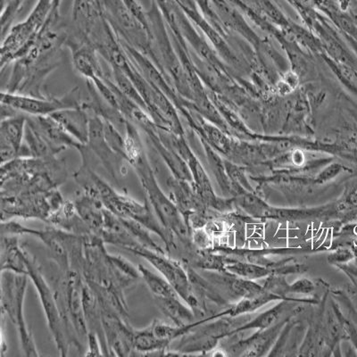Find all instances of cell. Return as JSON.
<instances>
[{"label":"cell","instance_id":"obj_12","mask_svg":"<svg viewBox=\"0 0 357 357\" xmlns=\"http://www.w3.org/2000/svg\"><path fill=\"white\" fill-rule=\"evenodd\" d=\"M24 142L31 152V158H55L56 155L63 151L62 149L57 148L45 138L40 130L28 120V118L26 127H25Z\"/></svg>","mask_w":357,"mask_h":357},{"label":"cell","instance_id":"obj_3","mask_svg":"<svg viewBox=\"0 0 357 357\" xmlns=\"http://www.w3.org/2000/svg\"><path fill=\"white\" fill-rule=\"evenodd\" d=\"M82 102L79 88L73 89L61 98H39L8 91L1 93V104L17 113L33 116H50L56 112L82 107Z\"/></svg>","mask_w":357,"mask_h":357},{"label":"cell","instance_id":"obj_17","mask_svg":"<svg viewBox=\"0 0 357 357\" xmlns=\"http://www.w3.org/2000/svg\"><path fill=\"white\" fill-rule=\"evenodd\" d=\"M112 76H113L112 79H113L114 84L126 97H128L130 100L135 102L143 109L148 112L145 101L140 95L138 89L136 88V86L134 85L132 79L128 77L126 73H124L122 70L116 68V67H112Z\"/></svg>","mask_w":357,"mask_h":357},{"label":"cell","instance_id":"obj_11","mask_svg":"<svg viewBox=\"0 0 357 357\" xmlns=\"http://www.w3.org/2000/svg\"><path fill=\"white\" fill-rule=\"evenodd\" d=\"M29 255L19 245L17 238H2V271L25 274L27 275V258Z\"/></svg>","mask_w":357,"mask_h":357},{"label":"cell","instance_id":"obj_19","mask_svg":"<svg viewBox=\"0 0 357 357\" xmlns=\"http://www.w3.org/2000/svg\"><path fill=\"white\" fill-rule=\"evenodd\" d=\"M104 132L107 144L116 154L126 159V140L114 124L104 121ZM127 161V160H126ZM128 162V161H127Z\"/></svg>","mask_w":357,"mask_h":357},{"label":"cell","instance_id":"obj_2","mask_svg":"<svg viewBox=\"0 0 357 357\" xmlns=\"http://www.w3.org/2000/svg\"><path fill=\"white\" fill-rule=\"evenodd\" d=\"M28 275L2 271V310L17 325L22 351L27 356H38L33 335L24 317V298L26 295Z\"/></svg>","mask_w":357,"mask_h":357},{"label":"cell","instance_id":"obj_18","mask_svg":"<svg viewBox=\"0 0 357 357\" xmlns=\"http://www.w3.org/2000/svg\"><path fill=\"white\" fill-rule=\"evenodd\" d=\"M227 268L231 273L237 274L241 278L252 280L263 278L271 273L267 268L252 264L236 262L228 264Z\"/></svg>","mask_w":357,"mask_h":357},{"label":"cell","instance_id":"obj_6","mask_svg":"<svg viewBox=\"0 0 357 357\" xmlns=\"http://www.w3.org/2000/svg\"><path fill=\"white\" fill-rule=\"evenodd\" d=\"M27 116L17 114L1 120L0 126V149L2 165L17 158H31L24 140Z\"/></svg>","mask_w":357,"mask_h":357},{"label":"cell","instance_id":"obj_14","mask_svg":"<svg viewBox=\"0 0 357 357\" xmlns=\"http://www.w3.org/2000/svg\"><path fill=\"white\" fill-rule=\"evenodd\" d=\"M171 342L159 339L151 333L148 328L143 330H133L134 351L149 355V354L164 352L167 349Z\"/></svg>","mask_w":357,"mask_h":357},{"label":"cell","instance_id":"obj_9","mask_svg":"<svg viewBox=\"0 0 357 357\" xmlns=\"http://www.w3.org/2000/svg\"><path fill=\"white\" fill-rule=\"evenodd\" d=\"M51 116L63 127L67 132L71 134L82 144L87 145L89 142V116L88 112L82 107L70 108L56 112Z\"/></svg>","mask_w":357,"mask_h":357},{"label":"cell","instance_id":"obj_22","mask_svg":"<svg viewBox=\"0 0 357 357\" xmlns=\"http://www.w3.org/2000/svg\"><path fill=\"white\" fill-rule=\"evenodd\" d=\"M354 257H355V255L351 250L340 248L330 256V261L333 264H346L352 260Z\"/></svg>","mask_w":357,"mask_h":357},{"label":"cell","instance_id":"obj_1","mask_svg":"<svg viewBox=\"0 0 357 357\" xmlns=\"http://www.w3.org/2000/svg\"><path fill=\"white\" fill-rule=\"evenodd\" d=\"M130 165L135 169L145 190L146 201L155 212L156 218L170 234L186 238L189 234L186 221L183 218V215L174 201L165 196L164 191L159 187L154 171L152 170L145 153Z\"/></svg>","mask_w":357,"mask_h":357},{"label":"cell","instance_id":"obj_21","mask_svg":"<svg viewBox=\"0 0 357 357\" xmlns=\"http://www.w3.org/2000/svg\"><path fill=\"white\" fill-rule=\"evenodd\" d=\"M315 286L312 280L308 279H301L296 280L293 284L289 285V291L296 294H311L314 291Z\"/></svg>","mask_w":357,"mask_h":357},{"label":"cell","instance_id":"obj_8","mask_svg":"<svg viewBox=\"0 0 357 357\" xmlns=\"http://www.w3.org/2000/svg\"><path fill=\"white\" fill-rule=\"evenodd\" d=\"M28 120L33 124L40 133L57 148L66 151V149L73 148L79 151L85 146L73 138L71 134L66 132L63 127L55 118L51 116H27Z\"/></svg>","mask_w":357,"mask_h":357},{"label":"cell","instance_id":"obj_16","mask_svg":"<svg viewBox=\"0 0 357 357\" xmlns=\"http://www.w3.org/2000/svg\"><path fill=\"white\" fill-rule=\"evenodd\" d=\"M289 307V303L284 301L278 305H276L275 307H273L270 310L264 312V314L255 319L254 321H252L251 323L244 325L243 327H241L238 331L254 329V328H257V329L260 330H267L269 328L275 326L277 323H278L279 319L282 317L286 309Z\"/></svg>","mask_w":357,"mask_h":357},{"label":"cell","instance_id":"obj_13","mask_svg":"<svg viewBox=\"0 0 357 357\" xmlns=\"http://www.w3.org/2000/svg\"><path fill=\"white\" fill-rule=\"evenodd\" d=\"M160 310L178 327L190 325L194 317L193 312L178 298H155Z\"/></svg>","mask_w":357,"mask_h":357},{"label":"cell","instance_id":"obj_23","mask_svg":"<svg viewBox=\"0 0 357 357\" xmlns=\"http://www.w3.org/2000/svg\"><path fill=\"white\" fill-rule=\"evenodd\" d=\"M87 341L89 345V352L86 354V356L102 355L100 343V340L98 339L97 335L93 333H88Z\"/></svg>","mask_w":357,"mask_h":357},{"label":"cell","instance_id":"obj_4","mask_svg":"<svg viewBox=\"0 0 357 357\" xmlns=\"http://www.w3.org/2000/svg\"><path fill=\"white\" fill-rule=\"evenodd\" d=\"M27 275L33 282L38 294H39L41 305H43L47 324H49L51 333H52L54 340H55L57 349H59L62 356H66L68 349H67L66 337L65 331H63L65 326L63 324L62 314H60L59 305L56 303L57 299L53 292L51 291L50 286L47 284L46 280L44 279L39 268L29 256L27 258Z\"/></svg>","mask_w":357,"mask_h":357},{"label":"cell","instance_id":"obj_20","mask_svg":"<svg viewBox=\"0 0 357 357\" xmlns=\"http://www.w3.org/2000/svg\"><path fill=\"white\" fill-rule=\"evenodd\" d=\"M231 289L235 294L242 296L243 298H255L266 291L264 287L257 284L252 280L237 279L231 283Z\"/></svg>","mask_w":357,"mask_h":357},{"label":"cell","instance_id":"obj_10","mask_svg":"<svg viewBox=\"0 0 357 357\" xmlns=\"http://www.w3.org/2000/svg\"><path fill=\"white\" fill-rule=\"evenodd\" d=\"M75 209L81 216L82 221L95 232H100L104 223L105 206L98 197L85 192L76 199Z\"/></svg>","mask_w":357,"mask_h":357},{"label":"cell","instance_id":"obj_15","mask_svg":"<svg viewBox=\"0 0 357 357\" xmlns=\"http://www.w3.org/2000/svg\"><path fill=\"white\" fill-rule=\"evenodd\" d=\"M138 269L140 277L144 280L155 298H178L180 296L174 287L161 274L152 272L142 264L138 266Z\"/></svg>","mask_w":357,"mask_h":357},{"label":"cell","instance_id":"obj_5","mask_svg":"<svg viewBox=\"0 0 357 357\" xmlns=\"http://www.w3.org/2000/svg\"><path fill=\"white\" fill-rule=\"evenodd\" d=\"M130 252L137 256L144 258L146 261L151 264V266L168 280L169 283L176 290L181 298L186 302L190 307H197V301L195 296L191 293L189 276L180 263L170 257H165V254L149 250L144 247L135 248Z\"/></svg>","mask_w":357,"mask_h":357},{"label":"cell","instance_id":"obj_7","mask_svg":"<svg viewBox=\"0 0 357 357\" xmlns=\"http://www.w3.org/2000/svg\"><path fill=\"white\" fill-rule=\"evenodd\" d=\"M87 112L89 116V142L86 146L100 159L108 173L116 177L121 162L126 160L116 154L107 144L104 132V120L92 112Z\"/></svg>","mask_w":357,"mask_h":357},{"label":"cell","instance_id":"obj_24","mask_svg":"<svg viewBox=\"0 0 357 357\" xmlns=\"http://www.w3.org/2000/svg\"><path fill=\"white\" fill-rule=\"evenodd\" d=\"M341 170H342V167H341L340 165H333V167L327 168L326 171H325L324 173L319 177V181H320V183H324V181H329L331 178L337 176V175L340 173Z\"/></svg>","mask_w":357,"mask_h":357}]
</instances>
